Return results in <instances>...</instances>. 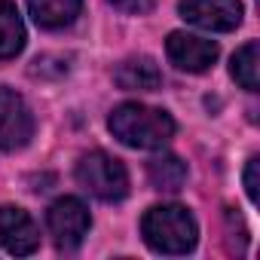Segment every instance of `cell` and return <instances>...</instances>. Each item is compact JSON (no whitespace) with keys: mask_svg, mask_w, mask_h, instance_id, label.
<instances>
[{"mask_svg":"<svg viewBox=\"0 0 260 260\" xmlns=\"http://www.w3.org/2000/svg\"><path fill=\"white\" fill-rule=\"evenodd\" d=\"M46 226H49V233H52V239L61 251H74L86 239V233L92 226V217H89V208L80 199L64 196V199H55L49 205Z\"/></svg>","mask_w":260,"mask_h":260,"instance_id":"4","label":"cell"},{"mask_svg":"<svg viewBox=\"0 0 260 260\" xmlns=\"http://www.w3.org/2000/svg\"><path fill=\"white\" fill-rule=\"evenodd\" d=\"M181 16L202 28V31H233L242 22V4L239 0H181Z\"/></svg>","mask_w":260,"mask_h":260,"instance_id":"5","label":"cell"},{"mask_svg":"<svg viewBox=\"0 0 260 260\" xmlns=\"http://www.w3.org/2000/svg\"><path fill=\"white\" fill-rule=\"evenodd\" d=\"M116 83L122 89H128V92H153V89L162 86V74H159V68H156L153 58L141 55V58H128V61L119 64Z\"/></svg>","mask_w":260,"mask_h":260,"instance_id":"9","label":"cell"},{"mask_svg":"<svg viewBox=\"0 0 260 260\" xmlns=\"http://www.w3.org/2000/svg\"><path fill=\"white\" fill-rule=\"evenodd\" d=\"M28 7H31V16L40 28L55 31V28L71 25L80 16L83 0H28Z\"/></svg>","mask_w":260,"mask_h":260,"instance_id":"10","label":"cell"},{"mask_svg":"<svg viewBox=\"0 0 260 260\" xmlns=\"http://www.w3.org/2000/svg\"><path fill=\"white\" fill-rule=\"evenodd\" d=\"M147 175H150V184L156 190H162V193H178L187 184V166L178 156H172V153L150 159Z\"/></svg>","mask_w":260,"mask_h":260,"instance_id":"12","label":"cell"},{"mask_svg":"<svg viewBox=\"0 0 260 260\" xmlns=\"http://www.w3.org/2000/svg\"><path fill=\"white\" fill-rule=\"evenodd\" d=\"M110 4H113L116 10L128 13V16H141V13H150L153 0H110Z\"/></svg>","mask_w":260,"mask_h":260,"instance_id":"15","label":"cell"},{"mask_svg":"<svg viewBox=\"0 0 260 260\" xmlns=\"http://www.w3.org/2000/svg\"><path fill=\"white\" fill-rule=\"evenodd\" d=\"M77 181L83 184V190H89L92 196L104 199V202H119L128 193V175L125 166L119 159H113L104 150L86 153L77 162Z\"/></svg>","mask_w":260,"mask_h":260,"instance_id":"3","label":"cell"},{"mask_svg":"<svg viewBox=\"0 0 260 260\" xmlns=\"http://www.w3.org/2000/svg\"><path fill=\"white\" fill-rule=\"evenodd\" d=\"M166 52L172 58L175 68L187 71V74H202L214 64L217 58V43L205 40V37H196V34H184V31H175L169 34L166 40Z\"/></svg>","mask_w":260,"mask_h":260,"instance_id":"7","label":"cell"},{"mask_svg":"<svg viewBox=\"0 0 260 260\" xmlns=\"http://www.w3.org/2000/svg\"><path fill=\"white\" fill-rule=\"evenodd\" d=\"M110 132L113 138H119L125 147H135V150H156L162 144L172 141L175 135V119L166 110L147 107V104H119L110 119Z\"/></svg>","mask_w":260,"mask_h":260,"instance_id":"1","label":"cell"},{"mask_svg":"<svg viewBox=\"0 0 260 260\" xmlns=\"http://www.w3.org/2000/svg\"><path fill=\"white\" fill-rule=\"evenodd\" d=\"M141 233L159 254H187L196 245V220L181 205H153L141 220Z\"/></svg>","mask_w":260,"mask_h":260,"instance_id":"2","label":"cell"},{"mask_svg":"<svg viewBox=\"0 0 260 260\" xmlns=\"http://www.w3.org/2000/svg\"><path fill=\"white\" fill-rule=\"evenodd\" d=\"M0 245H4L10 254H34L40 245V233L34 226V220L28 217V211L4 205L0 208Z\"/></svg>","mask_w":260,"mask_h":260,"instance_id":"8","label":"cell"},{"mask_svg":"<svg viewBox=\"0 0 260 260\" xmlns=\"http://www.w3.org/2000/svg\"><path fill=\"white\" fill-rule=\"evenodd\" d=\"M257 166H260V159L251 156V159H248V169H245V190H248V199H251L254 205L260 202V190H257Z\"/></svg>","mask_w":260,"mask_h":260,"instance_id":"14","label":"cell"},{"mask_svg":"<svg viewBox=\"0 0 260 260\" xmlns=\"http://www.w3.org/2000/svg\"><path fill=\"white\" fill-rule=\"evenodd\" d=\"M31 135H34V119L22 95L13 89H0V147L19 150L31 141Z\"/></svg>","mask_w":260,"mask_h":260,"instance_id":"6","label":"cell"},{"mask_svg":"<svg viewBox=\"0 0 260 260\" xmlns=\"http://www.w3.org/2000/svg\"><path fill=\"white\" fill-rule=\"evenodd\" d=\"M257 55H260V46H257V40H251V43H245L236 55H233V77H236V83L242 86V89H248V92H257Z\"/></svg>","mask_w":260,"mask_h":260,"instance_id":"13","label":"cell"},{"mask_svg":"<svg viewBox=\"0 0 260 260\" xmlns=\"http://www.w3.org/2000/svg\"><path fill=\"white\" fill-rule=\"evenodd\" d=\"M25 46V25L16 4L0 0V58H13Z\"/></svg>","mask_w":260,"mask_h":260,"instance_id":"11","label":"cell"}]
</instances>
